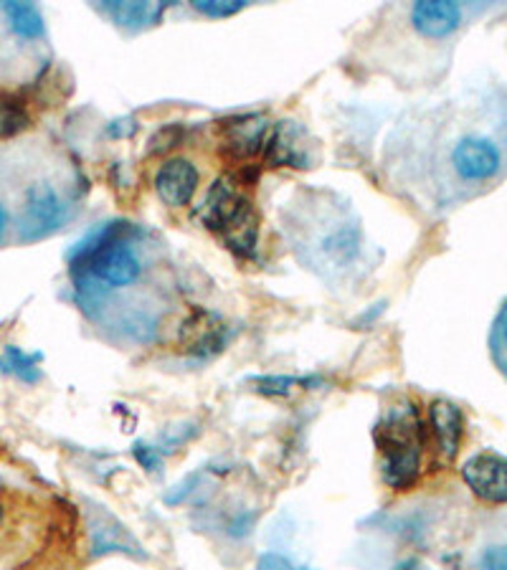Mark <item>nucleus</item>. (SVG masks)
Returning a JSON list of instances; mask_svg holds the SVG:
<instances>
[{
    "label": "nucleus",
    "mask_w": 507,
    "mask_h": 570,
    "mask_svg": "<svg viewBox=\"0 0 507 570\" xmlns=\"http://www.w3.org/2000/svg\"><path fill=\"white\" fill-rule=\"evenodd\" d=\"M378 469L383 482L396 492H409L421 476L423 456V421L411 401L386 409L376 431Z\"/></svg>",
    "instance_id": "nucleus-1"
},
{
    "label": "nucleus",
    "mask_w": 507,
    "mask_h": 570,
    "mask_svg": "<svg viewBox=\"0 0 507 570\" xmlns=\"http://www.w3.org/2000/svg\"><path fill=\"white\" fill-rule=\"evenodd\" d=\"M198 218L234 254L254 256L256 244H260V214L252 200L242 196L232 183L216 180L211 186L206 200L201 204Z\"/></svg>",
    "instance_id": "nucleus-2"
},
{
    "label": "nucleus",
    "mask_w": 507,
    "mask_h": 570,
    "mask_svg": "<svg viewBox=\"0 0 507 570\" xmlns=\"http://www.w3.org/2000/svg\"><path fill=\"white\" fill-rule=\"evenodd\" d=\"M89 279H95L105 287H127L140 279L143 264L130 246L119 238H109V228L101 234L95 246L81 254Z\"/></svg>",
    "instance_id": "nucleus-3"
},
{
    "label": "nucleus",
    "mask_w": 507,
    "mask_h": 570,
    "mask_svg": "<svg viewBox=\"0 0 507 570\" xmlns=\"http://www.w3.org/2000/svg\"><path fill=\"white\" fill-rule=\"evenodd\" d=\"M221 158L238 168H248L254 158H260L270 135V122L264 115H238L221 119L216 125Z\"/></svg>",
    "instance_id": "nucleus-4"
},
{
    "label": "nucleus",
    "mask_w": 507,
    "mask_h": 570,
    "mask_svg": "<svg viewBox=\"0 0 507 570\" xmlns=\"http://www.w3.org/2000/svg\"><path fill=\"white\" fill-rule=\"evenodd\" d=\"M262 160L270 165V168H308L310 140L304 127L292 122V119L276 122L270 135H266Z\"/></svg>",
    "instance_id": "nucleus-5"
},
{
    "label": "nucleus",
    "mask_w": 507,
    "mask_h": 570,
    "mask_svg": "<svg viewBox=\"0 0 507 570\" xmlns=\"http://www.w3.org/2000/svg\"><path fill=\"white\" fill-rule=\"evenodd\" d=\"M462 480L475 498L490 504H507V459L497 454H475L462 464Z\"/></svg>",
    "instance_id": "nucleus-6"
},
{
    "label": "nucleus",
    "mask_w": 507,
    "mask_h": 570,
    "mask_svg": "<svg viewBox=\"0 0 507 570\" xmlns=\"http://www.w3.org/2000/svg\"><path fill=\"white\" fill-rule=\"evenodd\" d=\"M451 165L469 183L490 180L500 170V150L485 137H462L451 150Z\"/></svg>",
    "instance_id": "nucleus-7"
},
{
    "label": "nucleus",
    "mask_w": 507,
    "mask_h": 570,
    "mask_svg": "<svg viewBox=\"0 0 507 570\" xmlns=\"http://www.w3.org/2000/svg\"><path fill=\"white\" fill-rule=\"evenodd\" d=\"M67 218V208L57 196V190L46 183L29 188L23 208V234L26 238H41L46 234L57 232Z\"/></svg>",
    "instance_id": "nucleus-8"
},
{
    "label": "nucleus",
    "mask_w": 507,
    "mask_h": 570,
    "mask_svg": "<svg viewBox=\"0 0 507 570\" xmlns=\"http://www.w3.org/2000/svg\"><path fill=\"white\" fill-rule=\"evenodd\" d=\"M228 343L226 327L221 325V320L211 312H193V315L183 322L178 347L183 353L193 357H211L221 353Z\"/></svg>",
    "instance_id": "nucleus-9"
},
{
    "label": "nucleus",
    "mask_w": 507,
    "mask_h": 570,
    "mask_svg": "<svg viewBox=\"0 0 507 570\" xmlns=\"http://www.w3.org/2000/svg\"><path fill=\"white\" fill-rule=\"evenodd\" d=\"M198 188V170L196 165L186 158H173L160 165L158 176H155V190L165 206H186L196 196Z\"/></svg>",
    "instance_id": "nucleus-10"
},
{
    "label": "nucleus",
    "mask_w": 507,
    "mask_h": 570,
    "mask_svg": "<svg viewBox=\"0 0 507 570\" xmlns=\"http://www.w3.org/2000/svg\"><path fill=\"white\" fill-rule=\"evenodd\" d=\"M429 426H431V434H435L439 456L451 462L459 452V444H462V434H465L462 411H459V406H455L451 401L437 399L429 406Z\"/></svg>",
    "instance_id": "nucleus-11"
},
{
    "label": "nucleus",
    "mask_w": 507,
    "mask_h": 570,
    "mask_svg": "<svg viewBox=\"0 0 507 570\" xmlns=\"http://www.w3.org/2000/svg\"><path fill=\"white\" fill-rule=\"evenodd\" d=\"M411 23L427 39H447L462 23V8L449 0H423L411 8Z\"/></svg>",
    "instance_id": "nucleus-12"
},
{
    "label": "nucleus",
    "mask_w": 507,
    "mask_h": 570,
    "mask_svg": "<svg viewBox=\"0 0 507 570\" xmlns=\"http://www.w3.org/2000/svg\"><path fill=\"white\" fill-rule=\"evenodd\" d=\"M3 13L8 16V21H11L13 33L21 36V39H41L46 33L43 16L39 8L31 3H6Z\"/></svg>",
    "instance_id": "nucleus-13"
},
{
    "label": "nucleus",
    "mask_w": 507,
    "mask_h": 570,
    "mask_svg": "<svg viewBox=\"0 0 507 570\" xmlns=\"http://www.w3.org/2000/svg\"><path fill=\"white\" fill-rule=\"evenodd\" d=\"M322 249L333 259L335 264H348L353 262L358 252H361V232L355 226H343L340 232L330 234L322 244Z\"/></svg>",
    "instance_id": "nucleus-14"
},
{
    "label": "nucleus",
    "mask_w": 507,
    "mask_h": 570,
    "mask_svg": "<svg viewBox=\"0 0 507 570\" xmlns=\"http://www.w3.org/2000/svg\"><path fill=\"white\" fill-rule=\"evenodd\" d=\"M99 518H101V522H95V530H91V535H95L97 556L109 553V550H115V548H133L130 535H127V530L119 525L117 520H113L107 512H101V510H99Z\"/></svg>",
    "instance_id": "nucleus-15"
},
{
    "label": "nucleus",
    "mask_w": 507,
    "mask_h": 570,
    "mask_svg": "<svg viewBox=\"0 0 507 570\" xmlns=\"http://www.w3.org/2000/svg\"><path fill=\"white\" fill-rule=\"evenodd\" d=\"M165 6H147V3H107L101 6V11H107L113 16V21H117L119 26H140L158 18V13L163 11Z\"/></svg>",
    "instance_id": "nucleus-16"
},
{
    "label": "nucleus",
    "mask_w": 507,
    "mask_h": 570,
    "mask_svg": "<svg viewBox=\"0 0 507 570\" xmlns=\"http://www.w3.org/2000/svg\"><path fill=\"white\" fill-rule=\"evenodd\" d=\"M315 379H287V375H280V379H254V385L260 393L266 395H292L294 391H302V389H310V385H315Z\"/></svg>",
    "instance_id": "nucleus-17"
},
{
    "label": "nucleus",
    "mask_w": 507,
    "mask_h": 570,
    "mask_svg": "<svg viewBox=\"0 0 507 570\" xmlns=\"http://www.w3.org/2000/svg\"><path fill=\"white\" fill-rule=\"evenodd\" d=\"M29 127V115L21 105L0 102V137H11Z\"/></svg>",
    "instance_id": "nucleus-18"
},
{
    "label": "nucleus",
    "mask_w": 507,
    "mask_h": 570,
    "mask_svg": "<svg viewBox=\"0 0 507 570\" xmlns=\"http://www.w3.org/2000/svg\"><path fill=\"white\" fill-rule=\"evenodd\" d=\"M193 8L208 18H232L238 11H244L246 3H242V0H196Z\"/></svg>",
    "instance_id": "nucleus-19"
},
{
    "label": "nucleus",
    "mask_w": 507,
    "mask_h": 570,
    "mask_svg": "<svg viewBox=\"0 0 507 570\" xmlns=\"http://www.w3.org/2000/svg\"><path fill=\"white\" fill-rule=\"evenodd\" d=\"M260 570H294V568L290 566L287 558L274 556V553H266V556H262V560H260Z\"/></svg>",
    "instance_id": "nucleus-20"
},
{
    "label": "nucleus",
    "mask_w": 507,
    "mask_h": 570,
    "mask_svg": "<svg viewBox=\"0 0 507 570\" xmlns=\"http://www.w3.org/2000/svg\"><path fill=\"white\" fill-rule=\"evenodd\" d=\"M396 570H427L423 568L419 560H413V558H409V560H401L399 566H396Z\"/></svg>",
    "instance_id": "nucleus-21"
},
{
    "label": "nucleus",
    "mask_w": 507,
    "mask_h": 570,
    "mask_svg": "<svg viewBox=\"0 0 507 570\" xmlns=\"http://www.w3.org/2000/svg\"><path fill=\"white\" fill-rule=\"evenodd\" d=\"M6 226H8V214H6V208L0 206V236H3V232H6Z\"/></svg>",
    "instance_id": "nucleus-22"
},
{
    "label": "nucleus",
    "mask_w": 507,
    "mask_h": 570,
    "mask_svg": "<svg viewBox=\"0 0 507 570\" xmlns=\"http://www.w3.org/2000/svg\"><path fill=\"white\" fill-rule=\"evenodd\" d=\"M0 522H3V504H0Z\"/></svg>",
    "instance_id": "nucleus-23"
},
{
    "label": "nucleus",
    "mask_w": 507,
    "mask_h": 570,
    "mask_svg": "<svg viewBox=\"0 0 507 570\" xmlns=\"http://www.w3.org/2000/svg\"><path fill=\"white\" fill-rule=\"evenodd\" d=\"M294 570H312V568H294Z\"/></svg>",
    "instance_id": "nucleus-24"
},
{
    "label": "nucleus",
    "mask_w": 507,
    "mask_h": 570,
    "mask_svg": "<svg viewBox=\"0 0 507 570\" xmlns=\"http://www.w3.org/2000/svg\"><path fill=\"white\" fill-rule=\"evenodd\" d=\"M505 340H507V330H505Z\"/></svg>",
    "instance_id": "nucleus-25"
},
{
    "label": "nucleus",
    "mask_w": 507,
    "mask_h": 570,
    "mask_svg": "<svg viewBox=\"0 0 507 570\" xmlns=\"http://www.w3.org/2000/svg\"><path fill=\"white\" fill-rule=\"evenodd\" d=\"M505 373H507V371H505Z\"/></svg>",
    "instance_id": "nucleus-26"
}]
</instances>
